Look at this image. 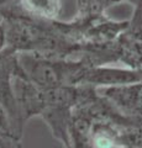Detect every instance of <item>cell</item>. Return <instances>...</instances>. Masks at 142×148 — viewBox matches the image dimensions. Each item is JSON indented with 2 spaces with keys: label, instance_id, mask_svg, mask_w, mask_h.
<instances>
[{
  "label": "cell",
  "instance_id": "cell-1",
  "mask_svg": "<svg viewBox=\"0 0 142 148\" xmlns=\"http://www.w3.org/2000/svg\"><path fill=\"white\" fill-rule=\"evenodd\" d=\"M17 75H25L20 67L17 53L4 49L0 53V104L8 115L12 133L21 140L25 123L20 117L14 92V80Z\"/></svg>",
  "mask_w": 142,
  "mask_h": 148
},
{
  "label": "cell",
  "instance_id": "cell-2",
  "mask_svg": "<svg viewBox=\"0 0 142 148\" xmlns=\"http://www.w3.org/2000/svg\"><path fill=\"white\" fill-rule=\"evenodd\" d=\"M142 83V69L120 68L109 66H90L82 79L80 85L93 86L95 89L115 88Z\"/></svg>",
  "mask_w": 142,
  "mask_h": 148
},
{
  "label": "cell",
  "instance_id": "cell-3",
  "mask_svg": "<svg viewBox=\"0 0 142 148\" xmlns=\"http://www.w3.org/2000/svg\"><path fill=\"white\" fill-rule=\"evenodd\" d=\"M14 92L22 122L41 116L45 110V90L26 79L25 75H17L14 80Z\"/></svg>",
  "mask_w": 142,
  "mask_h": 148
},
{
  "label": "cell",
  "instance_id": "cell-4",
  "mask_svg": "<svg viewBox=\"0 0 142 148\" xmlns=\"http://www.w3.org/2000/svg\"><path fill=\"white\" fill-rule=\"evenodd\" d=\"M21 11L42 21H56L62 10L61 0H19Z\"/></svg>",
  "mask_w": 142,
  "mask_h": 148
},
{
  "label": "cell",
  "instance_id": "cell-5",
  "mask_svg": "<svg viewBox=\"0 0 142 148\" xmlns=\"http://www.w3.org/2000/svg\"><path fill=\"white\" fill-rule=\"evenodd\" d=\"M78 6L79 17H90V16H100L104 11L110 6L120 4L123 0H75Z\"/></svg>",
  "mask_w": 142,
  "mask_h": 148
},
{
  "label": "cell",
  "instance_id": "cell-6",
  "mask_svg": "<svg viewBox=\"0 0 142 148\" xmlns=\"http://www.w3.org/2000/svg\"><path fill=\"white\" fill-rule=\"evenodd\" d=\"M71 148H95L83 133L71 128Z\"/></svg>",
  "mask_w": 142,
  "mask_h": 148
},
{
  "label": "cell",
  "instance_id": "cell-7",
  "mask_svg": "<svg viewBox=\"0 0 142 148\" xmlns=\"http://www.w3.org/2000/svg\"><path fill=\"white\" fill-rule=\"evenodd\" d=\"M0 148H22L21 140L0 130Z\"/></svg>",
  "mask_w": 142,
  "mask_h": 148
},
{
  "label": "cell",
  "instance_id": "cell-8",
  "mask_svg": "<svg viewBox=\"0 0 142 148\" xmlns=\"http://www.w3.org/2000/svg\"><path fill=\"white\" fill-rule=\"evenodd\" d=\"M0 130H1V131H5V132H8V133H11L12 136H15V135L12 133L10 121H9L8 115H6V112H5V110L3 109L1 104H0Z\"/></svg>",
  "mask_w": 142,
  "mask_h": 148
},
{
  "label": "cell",
  "instance_id": "cell-9",
  "mask_svg": "<svg viewBox=\"0 0 142 148\" xmlns=\"http://www.w3.org/2000/svg\"><path fill=\"white\" fill-rule=\"evenodd\" d=\"M6 47V34H5V26L3 24V20H0V53Z\"/></svg>",
  "mask_w": 142,
  "mask_h": 148
},
{
  "label": "cell",
  "instance_id": "cell-10",
  "mask_svg": "<svg viewBox=\"0 0 142 148\" xmlns=\"http://www.w3.org/2000/svg\"><path fill=\"white\" fill-rule=\"evenodd\" d=\"M9 1V0H0V10H1V9L5 6V4Z\"/></svg>",
  "mask_w": 142,
  "mask_h": 148
},
{
  "label": "cell",
  "instance_id": "cell-11",
  "mask_svg": "<svg viewBox=\"0 0 142 148\" xmlns=\"http://www.w3.org/2000/svg\"><path fill=\"white\" fill-rule=\"evenodd\" d=\"M125 148H142V145H137V146H131V147H125Z\"/></svg>",
  "mask_w": 142,
  "mask_h": 148
}]
</instances>
